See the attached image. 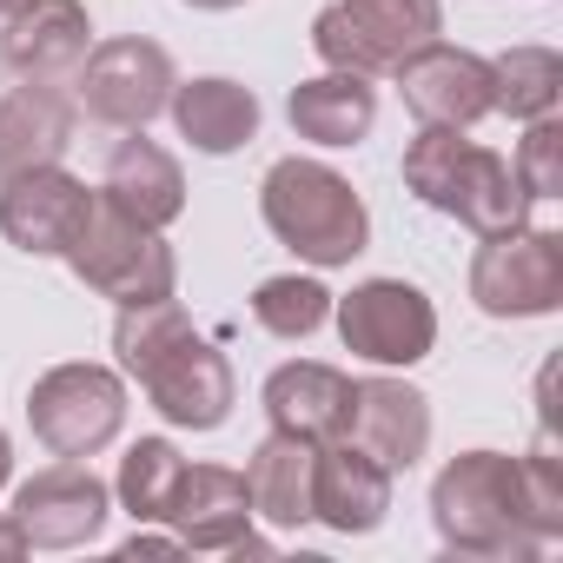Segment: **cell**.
Masks as SVG:
<instances>
[{
  "mask_svg": "<svg viewBox=\"0 0 563 563\" xmlns=\"http://www.w3.org/2000/svg\"><path fill=\"white\" fill-rule=\"evenodd\" d=\"M14 477V444H8V431H0V484Z\"/></svg>",
  "mask_w": 563,
  "mask_h": 563,
  "instance_id": "obj_31",
  "label": "cell"
},
{
  "mask_svg": "<svg viewBox=\"0 0 563 563\" xmlns=\"http://www.w3.org/2000/svg\"><path fill=\"white\" fill-rule=\"evenodd\" d=\"M385 510H391V471L372 451H358L352 438L319 444V457H312V517L339 537H365V530L385 523Z\"/></svg>",
  "mask_w": 563,
  "mask_h": 563,
  "instance_id": "obj_16",
  "label": "cell"
},
{
  "mask_svg": "<svg viewBox=\"0 0 563 563\" xmlns=\"http://www.w3.org/2000/svg\"><path fill=\"white\" fill-rule=\"evenodd\" d=\"M471 299L490 319H543L563 306V239L550 225H510L484 232L471 258Z\"/></svg>",
  "mask_w": 563,
  "mask_h": 563,
  "instance_id": "obj_7",
  "label": "cell"
},
{
  "mask_svg": "<svg viewBox=\"0 0 563 563\" xmlns=\"http://www.w3.org/2000/svg\"><path fill=\"white\" fill-rule=\"evenodd\" d=\"M107 510H113V490L80 464H54V471H34L21 490H14V523L27 537V550H80L107 530Z\"/></svg>",
  "mask_w": 563,
  "mask_h": 563,
  "instance_id": "obj_12",
  "label": "cell"
},
{
  "mask_svg": "<svg viewBox=\"0 0 563 563\" xmlns=\"http://www.w3.org/2000/svg\"><path fill=\"white\" fill-rule=\"evenodd\" d=\"M100 199H107V206H120L126 219H140V225L166 232V225L186 212L179 159H173L166 146H153V140H146V126H140L133 140H120V146H113L107 179H100Z\"/></svg>",
  "mask_w": 563,
  "mask_h": 563,
  "instance_id": "obj_19",
  "label": "cell"
},
{
  "mask_svg": "<svg viewBox=\"0 0 563 563\" xmlns=\"http://www.w3.org/2000/svg\"><path fill=\"white\" fill-rule=\"evenodd\" d=\"M14 8H27V0H0V14H14Z\"/></svg>",
  "mask_w": 563,
  "mask_h": 563,
  "instance_id": "obj_33",
  "label": "cell"
},
{
  "mask_svg": "<svg viewBox=\"0 0 563 563\" xmlns=\"http://www.w3.org/2000/svg\"><path fill=\"white\" fill-rule=\"evenodd\" d=\"M391 74H398V93H405V107L418 113V126H457V133H471L484 113H497L490 60L471 54V47L424 41V47L405 54Z\"/></svg>",
  "mask_w": 563,
  "mask_h": 563,
  "instance_id": "obj_11",
  "label": "cell"
},
{
  "mask_svg": "<svg viewBox=\"0 0 563 563\" xmlns=\"http://www.w3.org/2000/svg\"><path fill=\"white\" fill-rule=\"evenodd\" d=\"M438 27H444L438 0H332L312 21V47L325 67L372 80V74H391L424 41H438Z\"/></svg>",
  "mask_w": 563,
  "mask_h": 563,
  "instance_id": "obj_6",
  "label": "cell"
},
{
  "mask_svg": "<svg viewBox=\"0 0 563 563\" xmlns=\"http://www.w3.org/2000/svg\"><path fill=\"white\" fill-rule=\"evenodd\" d=\"M113 352L126 378L153 398V411L179 431H219L232 418V365L212 352V339L192 332L179 299L159 306H126L113 325Z\"/></svg>",
  "mask_w": 563,
  "mask_h": 563,
  "instance_id": "obj_1",
  "label": "cell"
},
{
  "mask_svg": "<svg viewBox=\"0 0 563 563\" xmlns=\"http://www.w3.org/2000/svg\"><path fill=\"white\" fill-rule=\"evenodd\" d=\"M87 212H93V192L74 173H60V159L0 179V232L34 258H60L74 245V232L87 225Z\"/></svg>",
  "mask_w": 563,
  "mask_h": 563,
  "instance_id": "obj_13",
  "label": "cell"
},
{
  "mask_svg": "<svg viewBox=\"0 0 563 563\" xmlns=\"http://www.w3.org/2000/svg\"><path fill=\"white\" fill-rule=\"evenodd\" d=\"M510 173H517V186H523L530 206H556L563 199V126H556V113L523 120V140H517Z\"/></svg>",
  "mask_w": 563,
  "mask_h": 563,
  "instance_id": "obj_27",
  "label": "cell"
},
{
  "mask_svg": "<svg viewBox=\"0 0 563 563\" xmlns=\"http://www.w3.org/2000/svg\"><path fill=\"white\" fill-rule=\"evenodd\" d=\"M186 8H199V14H225V8H239V0H186Z\"/></svg>",
  "mask_w": 563,
  "mask_h": 563,
  "instance_id": "obj_32",
  "label": "cell"
},
{
  "mask_svg": "<svg viewBox=\"0 0 563 563\" xmlns=\"http://www.w3.org/2000/svg\"><path fill=\"white\" fill-rule=\"evenodd\" d=\"M431 523L438 543L457 556H490V563H517L537 556L543 537L523 517V484H517V457L504 451H464L438 471L431 484Z\"/></svg>",
  "mask_w": 563,
  "mask_h": 563,
  "instance_id": "obj_2",
  "label": "cell"
},
{
  "mask_svg": "<svg viewBox=\"0 0 563 563\" xmlns=\"http://www.w3.org/2000/svg\"><path fill=\"white\" fill-rule=\"evenodd\" d=\"M286 113H292V133L312 140V146H358L372 133V120H378V93H372L365 74L325 67L319 80H299L292 87Z\"/></svg>",
  "mask_w": 563,
  "mask_h": 563,
  "instance_id": "obj_22",
  "label": "cell"
},
{
  "mask_svg": "<svg viewBox=\"0 0 563 563\" xmlns=\"http://www.w3.org/2000/svg\"><path fill=\"white\" fill-rule=\"evenodd\" d=\"M173 60L159 41H140V34H120V41H100L87 60H80V107L87 120L100 126H120V133H140L146 120L166 113L173 100Z\"/></svg>",
  "mask_w": 563,
  "mask_h": 563,
  "instance_id": "obj_9",
  "label": "cell"
},
{
  "mask_svg": "<svg viewBox=\"0 0 563 563\" xmlns=\"http://www.w3.org/2000/svg\"><path fill=\"white\" fill-rule=\"evenodd\" d=\"M405 186L431 212H444L471 232H510L530 219V199H523L510 159L464 140L457 126H418V140L405 146Z\"/></svg>",
  "mask_w": 563,
  "mask_h": 563,
  "instance_id": "obj_3",
  "label": "cell"
},
{
  "mask_svg": "<svg viewBox=\"0 0 563 563\" xmlns=\"http://www.w3.org/2000/svg\"><path fill=\"white\" fill-rule=\"evenodd\" d=\"M27 556V537H21V523L14 517H0V563H21Z\"/></svg>",
  "mask_w": 563,
  "mask_h": 563,
  "instance_id": "obj_30",
  "label": "cell"
},
{
  "mask_svg": "<svg viewBox=\"0 0 563 563\" xmlns=\"http://www.w3.org/2000/svg\"><path fill=\"white\" fill-rule=\"evenodd\" d=\"M258 212H265V225H272L278 245L299 252L319 272L352 265L365 252V239H372L365 199L325 159H278L265 173V186H258Z\"/></svg>",
  "mask_w": 563,
  "mask_h": 563,
  "instance_id": "obj_4",
  "label": "cell"
},
{
  "mask_svg": "<svg viewBox=\"0 0 563 563\" xmlns=\"http://www.w3.org/2000/svg\"><path fill=\"white\" fill-rule=\"evenodd\" d=\"M312 457H319V444H312V438L272 431V438L252 451V464H245L252 517H265V523H278V530L312 523Z\"/></svg>",
  "mask_w": 563,
  "mask_h": 563,
  "instance_id": "obj_23",
  "label": "cell"
},
{
  "mask_svg": "<svg viewBox=\"0 0 563 563\" xmlns=\"http://www.w3.org/2000/svg\"><path fill=\"white\" fill-rule=\"evenodd\" d=\"M490 87H497V113H510V120H543V113H556L563 60H556L550 47H510L504 60H490Z\"/></svg>",
  "mask_w": 563,
  "mask_h": 563,
  "instance_id": "obj_24",
  "label": "cell"
},
{
  "mask_svg": "<svg viewBox=\"0 0 563 563\" xmlns=\"http://www.w3.org/2000/svg\"><path fill=\"white\" fill-rule=\"evenodd\" d=\"M358 451H372L391 477H405L431 451V398L405 378H358L352 385V431Z\"/></svg>",
  "mask_w": 563,
  "mask_h": 563,
  "instance_id": "obj_15",
  "label": "cell"
},
{
  "mask_svg": "<svg viewBox=\"0 0 563 563\" xmlns=\"http://www.w3.org/2000/svg\"><path fill=\"white\" fill-rule=\"evenodd\" d=\"M179 477H186V457L173 451V438H140V444L120 457V484H113V490H120V504H126L140 523H166Z\"/></svg>",
  "mask_w": 563,
  "mask_h": 563,
  "instance_id": "obj_25",
  "label": "cell"
},
{
  "mask_svg": "<svg viewBox=\"0 0 563 563\" xmlns=\"http://www.w3.org/2000/svg\"><path fill=\"white\" fill-rule=\"evenodd\" d=\"M166 113H173V126H179V140L192 146V153H239L252 133H258V93L252 87H239V80H186V87H173V100H166Z\"/></svg>",
  "mask_w": 563,
  "mask_h": 563,
  "instance_id": "obj_21",
  "label": "cell"
},
{
  "mask_svg": "<svg viewBox=\"0 0 563 563\" xmlns=\"http://www.w3.org/2000/svg\"><path fill=\"white\" fill-rule=\"evenodd\" d=\"M159 550H186V543H179V537H146V530L120 543V556H159Z\"/></svg>",
  "mask_w": 563,
  "mask_h": 563,
  "instance_id": "obj_29",
  "label": "cell"
},
{
  "mask_svg": "<svg viewBox=\"0 0 563 563\" xmlns=\"http://www.w3.org/2000/svg\"><path fill=\"white\" fill-rule=\"evenodd\" d=\"M252 319L272 332V339H312L325 319H332V292L319 286V278H265V286L252 292Z\"/></svg>",
  "mask_w": 563,
  "mask_h": 563,
  "instance_id": "obj_26",
  "label": "cell"
},
{
  "mask_svg": "<svg viewBox=\"0 0 563 563\" xmlns=\"http://www.w3.org/2000/svg\"><path fill=\"white\" fill-rule=\"evenodd\" d=\"M0 54L21 80H60L80 74V60L93 54V21L80 0H27V8L8 14V34H0Z\"/></svg>",
  "mask_w": 563,
  "mask_h": 563,
  "instance_id": "obj_17",
  "label": "cell"
},
{
  "mask_svg": "<svg viewBox=\"0 0 563 563\" xmlns=\"http://www.w3.org/2000/svg\"><path fill=\"white\" fill-rule=\"evenodd\" d=\"M272 431H292V438H312V444H332L352 431V378L339 365H278L258 391Z\"/></svg>",
  "mask_w": 563,
  "mask_h": 563,
  "instance_id": "obj_18",
  "label": "cell"
},
{
  "mask_svg": "<svg viewBox=\"0 0 563 563\" xmlns=\"http://www.w3.org/2000/svg\"><path fill=\"white\" fill-rule=\"evenodd\" d=\"M166 523H173V537L186 550H239V556H265L272 550L252 530V490H245V477L225 471V464H186Z\"/></svg>",
  "mask_w": 563,
  "mask_h": 563,
  "instance_id": "obj_14",
  "label": "cell"
},
{
  "mask_svg": "<svg viewBox=\"0 0 563 563\" xmlns=\"http://www.w3.org/2000/svg\"><path fill=\"white\" fill-rule=\"evenodd\" d=\"M517 484H523V517H530V530H537L543 543H556V537H563V471H556L550 431L537 438L530 457H517Z\"/></svg>",
  "mask_w": 563,
  "mask_h": 563,
  "instance_id": "obj_28",
  "label": "cell"
},
{
  "mask_svg": "<svg viewBox=\"0 0 563 563\" xmlns=\"http://www.w3.org/2000/svg\"><path fill=\"white\" fill-rule=\"evenodd\" d=\"M60 258L74 265V278H80L87 292L113 299L120 312H126V306H159V299H173V286H179L173 245H166L153 225L126 219L120 206H107L100 192H93V212H87V225L74 232V245H67Z\"/></svg>",
  "mask_w": 563,
  "mask_h": 563,
  "instance_id": "obj_5",
  "label": "cell"
},
{
  "mask_svg": "<svg viewBox=\"0 0 563 563\" xmlns=\"http://www.w3.org/2000/svg\"><path fill=\"white\" fill-rule=\"evenodd\" d=\"M339 339L365 365H418L438 345V312L405 278H365L339 299Z\"/></svg>",
  "mask_w": 563,
  "mask_h": 563,
  "instance_id": "obj_10",
  "label": "cell"
},
{
  "mask_svg": "<svg viewBox=\"0 0 563 563\" xmlns=\"http://www.w3.org/2000/svg\"><path fill=\"white\" fill-rule=\"evenodd\" d=\"M67 146H74V100L60 93V80H27L0 100V179L54 166Z\"/></svg>",
  "mask_w": 563,
  "mask_h": 563,
  "instance_id": "obj_20",
  "label": "cell"
},
{
  "mask_svg": "<svg viewBox=\"0 0 563 563\" xmlns=\"http://www.w3.org/2000/svg\"><path fill=\"white\" fill-rule=\"evenodd\" d=\"M27 424L54 457H93L126 424V385L107 365H54L27 391Z\"/></svg>",
  "mask_w": 563,
  "mask_h": 563,
  "instance_id": "obj_8",
  "label": "cell"
}]
</instances>
